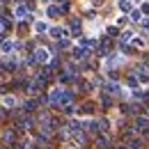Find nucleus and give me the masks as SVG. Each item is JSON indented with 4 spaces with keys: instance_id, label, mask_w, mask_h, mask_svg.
Masks as SVG:
<instances>
[{
    "instance_id": "9d476101",
    "label": "nucleus",
    "mask_w": 149,
    "mask_h": 149,
    "mask_svg": "<svg viewBox=\"0 0 149 149\" xmlns=\"http://www.w3.org/2000/svg\"><path fill=\"white\" fill-rule=\"evenodd\" d=\"M60 12H62V7H57V5H48V7H46V16H48V19H57Z\"/></svg>"
},
{
    "instance_id": "0eeeda50",
    "label": "nucleus",
    "mask_w": 149,
    "mask_h": 149,
    "mask_svg": "<svg viewBox=\"0 0 149 149\" xmlns=\"http://www.w3.org/2000/svg\"><path fill=\"white\" fill-rule=\"evenodd\" d=\"M135 76H138V83H140V85H149V71L145 67L135 69Z\"/></svg>"
},
{
    "instance_id": "cd10ccee",
    "label": "nucleus",
    "mask_w": 149,
    "mask_h": 149,
    "mask_svg": "<svg viewBox=\"0 0 149 149\" xmlns=\"http://www.w3.org/2000/svg\"><path fill=\"white\" fill-rule=\"evenodd\" d=\"M124 25H126V16H119L117 19V28H124Z\"/></svg>"
},
{
    "instance_id": "473e14b6",
    "label": "nucleus",
    "mask_w": 149,
    "mask_h": 149,
    "mask_svg": "<svg viewBox=\"0 0 149 149\" xmlns=\"http://www.w3.org/2000/svg\"><path fill=\"white\" fill-rule=\"evenodd\" d=\"M0 2H7V0H0Z\"/></svg>"
},
{
    "instance_id": "bb28decb",
    "label": "nucleus",
    "mask_w": 149,
    "mask_h": 149,
    "mask_svg": "<svg viewBox=\"0 0 149 149\" xmlns=\"http://www.w3.org/2000/svg\"><path fill=\"white\" fill-rule=\"evenodd\" d=\"M140 25H142V30H147V32H149V19H147V16L140 21Z\"/></svg>"
},
{
    "instance_id": "4468645a",
    "label": "nucleus",
    "mask_w": 149,
    "mask_h": 149,
    "mask_svg": "<svg viewBox=\"0 0 149 149\" xmlns=\"http://www.w3.org/2000/svg\"><path fill=\"white\" fill-rule=\"evenodd\" d=\"M48 30H51V28H48L46 21H37V23H35V32H37V35H44V32H48Z\"/></svg>"
},
{
    "instance_id": "6e6552de",
    "label": "nucleus",
    "mask_w": 149,
    "mask_h": 149,
    "mask_svg": "<svg viewBox=\"0 0 149 149\" xmlns=\"http://www.w3.org/2000/svg\"><path fill=\"white\" fill-rule=\"evenodd\" d=\"M147 126H149V117H145V115L135 117V126H133V129H135V133H138V131H145Z\"/></svg>"
},
{
    "instance_id": "c85d7f7f",
    "label": "nucleus",
    "mask_w": 149,
    "mask_h": 149,
    "mask_svg": "<svg viewBox=\"0 0 149 149\" xmlns=\"http://www.w3.org/2000/svg\"><path fill=\"white\" fill-rule=\"evenodd\" d=\"M117 30H119V28L112 25V28H108V35H110V37H117Z\"/></svg>"
},
{
    "instance_id": "72a5a7b5",
    "label": "nucleus",
    "mask_w": 149,
    "mask_h": 149,
    "mask_svg": "<svg viewBox=\"0 0 149 149\" xmlns=\"http://www.w3.org/2000/svg\"><path fill=\"white\" fill-rule=\"evenodd\" d=\"M69 149H74V147H69Z\"/></svg>"
},
{
    "instance_id": "2eb2a0df",
    "label": "nucleus",
    "mask_w": 149,
    "mask_h": 149,
    "mask_svg": "<svg viewBox=\"0 0 149 149\" xmlns=\"http://www.w3.org/2000/svg\"><path fill=\"white\" fill-rule=\"evenodd\" d=\"M129 19L133 21V23H140V21L145 19V14H142V9H131V14H129Z\"/></svg>"
},
{
    "instance_id": "6ab92c4d",
    "label": "nucleus",
    "mask_w": 149,
    "mask_h": 149,
    "mask_svg": "<svg viewBox=\"0 0 149 149\" xmlns=\"http://www.w3.org/2000/svg\"><path fill=\"white\" fill-rule=\"evenodd\" d=\"M23 110L25 112H35L37 110V101H25V103H23Z\"/></svg>"
},
{
    "instance_id": "2f4dec72",
    "label": "nucleus",
    "mask_w": 149,
    "mask_h": 149,
    "mask_svg": "<svg viewBox=\"0 0 149 149\" xmlns=\"http://www.w3.org/2000/svg\"><path fill=\"white\" fill-rule=\"evenodd\" d=\"M41 2H44V5H48V2H51V0H41Z\"/></svg>"
},
{
    "instance_id": "7c9ffc66",
    "label": "nucleus",
    "mask_w": 149,
    "mask_h": 149,
    "mask_svg": "<svg viewBox=\"0 0 149 149\" xmlns=\"http://www.w3.org/2000/svg\"><path fill=\"white\" fill-rule=\"evenodd\" d=\"M2 32H5V23L0 21V37H2Z\"/></svg>"
},
{
    "instance_id": "9b49d317",
    "label": "nucleus",
    "mask_w": 149,
    "mask_h": 149,
    "mask_svg": "<svg viewBox=\"0 0 149 149\" xmlns=\"http://www.w3.org/2000/svg\"><path fill=\"white\" fill-rule=\"evenodd\" d=\"M117 5H119V12L122 14H131V9H133V2L131 0H117Z\"/></svg>"
},
{
    "instance_id": "5701e85b",
    "label": "nucleus",
    "mask_w": 149,
    "mask_h": 149,
    "mask_svg": "<svg viewBox=\"0 0 149 149\" xmlns=\"http://www.w3.org/2000/svg\"><path fill=\"white\" fill-rule=\"evenodd\" d=\"M131 39H133V32H131V30H124V32H122V41H124V44H129Z\"/></svg>"
},
{
    "instance_id": "ddd939ff",
    "label": "nucleus",
    "mask_w": 149,
    "mask_h": 149,
    "mask_svg": "<svg viewBox=\"0 0 149 149\" xmlns=\"http://www.w3.org/2000/svg\"><path fill=\"white\" fill-rule=\"evenodd\" d=\"M129 149H142V145H145V140L142 138H129Z\"/></svg>"
},
{
    "instance_id": "20e7f679",
    "label": "nucleus",
    "mask_w": 149,
    "mask_h": 149,
    "mask_svg": "<svg viewBox=\"0 0 149 149\" xmlns=\"http://www.w3.org/2000/svg\"><path fill=\"white\" fill-rule=\"evenodd\" d=\"M90 53H92V48H90V46H85V44H78V46L74 48V57H76V60H85Z\"/></svg>"
},
{
    "instance_id": "f257e3e1",
    "label": "nucleus",
    "mask_w": 149,
    "mask_h": 149,
    "mask_svg": "<svg viewBox=\"0 0 149 149\" xmlns=\"http://www.w3.org/2000/svg\"><path fill=\"white\" fill-rule=\"evenodd\" d=\"M71 99H74V94L69 92V90H62V87H57V90H53L51 92V96H48V101L53 103V106H67V103H71Z\"/></svg>"
},
{
    "instance_id": "c756f323",
    "label": "nucleus",
    "mask_w": 149,
    "mask_h": 149,
    "mask_svg": "<svg viewBox=\"0 0 149 149\" xmlns=\"http://www.w3.org/2000/svg\"><path fill=\"white\" fill-rule=\"evenodd\" d=\"M142 14H147V16H149V2H145V5H142Z\"/></svg>"
},
{
    "instance_id": "393cba45",
    "label": "nucleus",
    "mask_w": 149,
    "mask_h": 149,
    "mask_svg": "<svg viewBox=\"0 0 149 149\" xmlns=\"http://www.w3.org/2000/svg\"><path fill=\"white\" fill-rule=\"evenodd\" d=\"M129 87H131V90L140 87V83H138V76H131V78H129Z\"/></svg>"
},
{
    "instance_id": "39448f33",
    "label": "nucleus",
    "mask_w": 149,
    "mask_h": 149,
    "mask_svg": "<svg viewBox=\"0 0 149 149\" xmlns=\"http://www.w3.org/2000/svg\"><path fill=\"white\" fill-rule=\"evenodd\" d=\"M14 48H16V44H14L12 39H5V41L0 44V53H2V55H12Z\"/></svg>"
},
{
    "instance_id": "f3484780",
    "label": "nucleus",
    "mask_w": 149,
    "mask_h": 149,
    "mask_svg": "<svg viewBox=\"0 0 149 149\" xmlns=\"http://www.w3.org/2000/svg\"><path fill=\"white\" fill-rule=\"evenodd\" d=\"M32 122H35L32 117H21V119H19V129H30Z\"/></svg>"
},
{
    "instance_id": "dca6fc26",
    "label": "nucleus",
    "mask_w": 149,
    "mask_h": 149,
    "mask_svg": "<svg viewBox=\"0 0 149 149\" xmlns=\"http://www.w3.org/2000/svg\"><path fill=\"white\" fill-rule=\"evenodd\" d=\"M2 106H5V108H14V106H16V99H14L12 94H5V96H2Z\"/></svg>"
},
{
    "instance_id": "aec40b11",
    "label": "nucleus",
    "mask_w": 149,
    "mask_h": 149,
    "mask_svg": "<svg viewBox=\"0 0 149 149\" xmlns=\"http://www.w3.org/2000/svg\"><path fill=\"white\" fill-rule=\"evenodd\" d=\"M131 96H133V99H138V101H142V99H147V94L142 92V90H140V87H135V90H133V92H131Z\"/></svg>"
},
{
    "instance_id": "4be33fe9",
    "label": "nucleus",
    "mask_w": 149,
    "mask_h": 149,
    "mask_svg": "<svg viewBox=\"0 0 149 149\" xmlns=\"http://www.w3.org/2000/svg\"><path fill=\"white\" fill-rule=\"evenodd\" d=\"M78 112H80V115H90V112H94V106H92V103H85Z\"/></svg>"
},
{
    "instance_id": "412c9836",
    "label": "nucleus",
    "mask_w": 149,
    "mask_h": 149,
    "mask_svg": "<svg viewBox=\"0 0 149 149\" xmlns=\"http://www.w3.org/2000/svg\"><path fill=\"white\" fill-rule=\"evenodd\" d=\"M62 112H64V115H74L76 106H74V103H67V106H62Z\"/></svg>"
},
{
    "instance_id": "423d86ee",
    "label": "nucleus",
    "mask_w": 149,
    "mask_h": 149,
    "mask_svg": "<svg viewBox=\"0 0 149 149\" xmlns=\"http://www.w3.org/2000/svg\"><path fill=\"white\" fill-rule=\"evenodd\" d=\"M48 32H51V37L57 39V41H60V39H64V37H69V30H67V28H51Z\"/></svg>"
},
{
    "instance_id": "f8f14e48",
    "label": "nucleus",
    "mask_w": 149,
    "mask_h": 149,
    "mask_svg": "<svg viewBox=\"0 0 149 149\" xmlns=\"http://www.w3.org/2000/svg\"><path fill=\"white\" fill-rule=\"evenodd\" d=\"M14 140H16V133H14V131H5V133H2V142H5V145H14Z\"/></svg>"
},
{
    "instance_id": "a211bd4d",
    "label": "nucleus",
    "mask_w": 149,
    "mask_h": 149,
    "mask_svg": "<svg viewBox=\"0 0 149 149\" xmlns=\"http://www.w3.org/2000/svg\"><path fill=\"white\" fill-rule=\"evenodd\" d=\"M131 44H133L135 48H145V46H147L145 37H135V35H133V39H131Z\"/></svg>"
},
{
    "instance_id": "1a4fd4ad",
    "label": "nucleus",
    "mask_w": 149,
    "mask_h": 149,
    "mask_svg": "<svg viewBox=\"0 0 149 149\" xmlns=\"http://www.w3.org/2000/svg\"><path fill=\"white\" fill-rule=\"evenodd\" d=\"M96 145H99V149H110V138L108 135H96Z\"/></svg>"
},
{
    "instance_id": "b1692460",
    "label": "nucleus",
    "mask_w": 149,
    "mask_h": 149,
    "mask_svg": "<svg viewBox=\"0 0 149 149\" xmlns=\"http://www.w3.org/2000/svg\"><path fill=\"white\" fill-rule=\"evenodd\" d=\"M99 126H101V131H108L110 129V122H108L106 117H101V119H99Z\"/></svg>"
},
{
    "instance_id": "f03ea898",
    "label": "nucleus",
    "mask_w": 149,
    "mask_h": 149,
    "mask_svg": "<svg viewBox=\"0 0 149 149\" xmlns=\"http://www.w3.org/2000/svg\"><path fill=\"white\" fill-rule=\"evenodd\" d=\"M106 92L110 94V96H115V94H119V96H126V90L117 83V80H110V83H106Z\"/></svg>"
},
{
    "instance_id": "a878e982",
    "label": "nucleus",
    "mask_w": 149,
    "mask_h": 149,
    "mask_svg": "<svg viewBox=\"0 0 149 149\" xmlns=\"http://www.w3.org/2000/svg\"><path fill=\"white\" fill-rule=\"evenodd\" d=\"M101 103H103L106 108H108V106L112 103V101H110V94H108V92H106V94H101Z\"/></svg>"
},
{
    "instance_id": "7ed1b4c3",
    "label": "nucleus",
    "mask_w": 149,
    "mask_h": 149,
    "mask_svg": "<svg viewBox=\"0 0 149 149\" xmlns=\"http://www.w3.org/2000/svg\"><path fill=\"white\" fill-rule=\"evenodd\" d=\"M32 57H35V62H39V64H46V62H51V51L48 48H37Z\"/></svg>"
}]
</instances>
